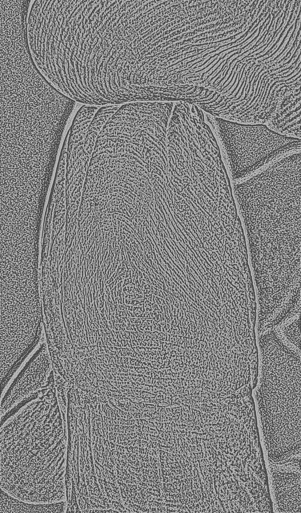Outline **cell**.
<instances>
[{
  "mask_svg": "<svg viewBox=\"0 0 301 513\" xmlns=\"http://www.w3.org/2000/svg\"><path fill=\"white\" fill-rule=\"evenodd\" d=\"M300 315L282 322L274 327L277 336L289 347L300 351Z\"/></svg>",
  "mask_w": 301,
  "mask_h": 513,
  "instance_id": "ba28073f",
  "label": "cell"
},
{
  "mask_svg": "<svg viewBox=\"0 0 301 513\" xmlns=\"http://www.w3.org/2000/svg\"><path fill=\"white\" fill-rule=\"evenodd\" d=\"M18 366H19V365H18V366H17V367H18ZM16 368L15 369V370L16 369ZM13 372H14V371H13Z\"/></svg>",
  "mask_w": 301,
  "mask_h": 513,
  "instance_id": "9c48e42d",
  "label": "cell"
},
{
  "mask_svg": "<svg viewBox=\"0 0 301 513\" xmlns=\"http://www.w3.org/2000/svg\"><path fill=\"white\" fill-rule=\"evenodd\" d=\"M206 117L218 137L233 182L252 176L287 154L300 151V139L281 135L265 124Z\"/></svg>",
  "mask_w": 301,
  "mask_h": 513,
  "instance_id": "5b68a950",
  "label": "cell"
},
{
  "mask_svg": "<svg viewBox=\"0 0 301 513\" xmlns=\"http://www.w3.org/2000/svg\"><path fill=\"white\" fill-rule=\"evenodd\" d=\"M1 513L66 512V501L35 503L18 499L1 489Z\"/></svg>",
  "mask_w": 301,
  "mask_h": 513,
  "instance_id": "52a82bcc",
  "label": "cell"
},
{
  "mask_svg": "<svg viewBox=\"0 0 301 513\" xmlns=\"http://www.w3.org/2000/svg\"><path fill=\"white\" fill-rule=\"evenodd\" d=\"M43 340L9 389L2 395L1 421L12 410L39 395L54 380L48 351Z\"/></svg>",
  "mask_w": 301,
  "mask_h": 513,
  "instance_id": "8992f818",
  "label": "cell"
},
{
  "mask_svg": "<svg viewBox=\"0 0 301 513\" xmlns=\"http://www.w3.org/2000/svg\"><path fill=\"white\" fill-rule=\"evenodd\" d=\"M179 0H117L112 15L109 78L121 104L170 100L192 81V32Z\"/></svg>",
  "mask_w": 301,
  "mask_h": 513,
  "instance_id": "6da1fadb",
  "label": "cell"
},
{
  "mask_svg": "<svg viewBox=\"0 0 301 513\" xmlns=\"http://www.w3.org/2000/svg\"><path fill=\"white\" fill-rule=\"evenodd\" d=\"M74 108H1V206L42 211Z\"/></svg>",
  "mask_w": 301,
  "mask_h": 513,
  "instance_id": "3957f363",
  "label": "cell"
},
{
  "mask_svg": "<svg viewBox=\"0 0 301 513\" xmlns=\"http://www.w3.org/2000/svg\"><path fill=\"white\" fill-rule=\"evenodd\" d=\"M1 488L26 502L66 501L67 418L54 387L1 422Z\"/></svg>",
  "mask_w": 301,
  "mask_h": 513,
  "instance_id": "7a4b0ae2",
  "label": "cell"
},
{
  "mask_svg": "<svg viewBox=\"0 0 301 513\" xmlns=\"http://www.w3.org/2000/svg\"><path fill=\"white\" fill-rule=\"evenodd\" d=\"M245 222H275L280 231L300 226V151L287 154L252 176L233 182Z\"/></svg>",
  "mask_w": 301,
  "mask_h": 513,
  "instance_id": "277c9868",
  "label": "cell"
}]
</instances>
